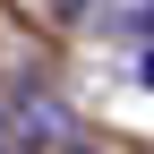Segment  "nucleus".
<instances>
[{"label": "nucleus", "mask_w": 154, "mask_h": 154, "mask_svg": "<svg viewBox=\"0 0 154 154\" xmlns=\"http://www.w3.org/2000/svg\"><path fill=\"white\" fill-rule=\"evenodd\" d=\"M60 154H94V146H60Z\"/></svg>", "instance_id": "3"}, {"label": "nucleus", "mask_w": 154, "mask_h": 154, "mask_svg": "<svg viewBox=\"0 0 154 154\" xmlns=\"http://www.w3.org/2000/svg\"><path fill=\"white\" fill-rule=\"evenodd\" d=\"M60 9H69V17H77V9H86V0H60Z\"/></svg>", "instance_id": "2"}, {"label": "nucleus", "mask_w": 154, "mask_h": 154, "mask_svg": "<svg viewBox=\"0 0 154 154\" xmlns=\"http://www.w3.org/2000/svg\"><path fill=\"white\" fill-rule=\"evenodd\" d=\"M0 154H9V120H0Z\"/></svg>", "instance_id": "1"}, {"label": "nucleus", "mask_w": 154, "mask_h": 154, "mask_svg": "<svg viewBox=\"0 0 154 154\" xmlns=\"http://www.w3.org/2000/svg\"><path fill=\"white\" fill-rule=\"evenodd\" d=\"M146 77H154V51H146Z\"/></svg>", "instance_id": "4"}]
</instances>
